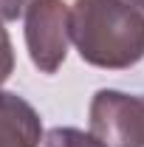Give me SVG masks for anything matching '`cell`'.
Listing matches in <instances>:
<instances>
[{
    "label": "cell",
    "instance_id": "1",
    "mask_svg": "<svg viewBox=\"0 0 144 147\" xmlns=\"http://www.w3.org/2000/svg\"><path fill=\"white\" fill-rule=\"evenodd\" d=\"M71 42L102 71H127L144 59V11L130 0H73Z\"/></svg>",
    "mask_w": 144,
    "mask_h": 147
},
{
    "label": "cell",
    "instance_id": "2",
    "mask_svg": "<svg viewBox=\"0 0 144 147\" xmlns=\"http://www.w3.org/2000/svg\"><path fill=\"white\" fill-rule=\"evenodd\" d=\"M26 17V48L40 74H57L71 45V6L65 0H31Z\"/></svg>",
    "mask_w": 144,
    "mask_h": 147
},
{
    "label": "cell",
    "instance_id": "3",
    "mask_svg": "<svg viewBox=\"0 0 144 147\" xmlns=\"http://www.w3.org/2000/svg\"><path fill=\"white\" fill-rule=\"evenodd\" d=\"M88 125L105 147H144V93L96 91L88 108Z\"/></svg>",
    "mask_w": 144,
    "mask_h": 147
},
{
    "label": "cell",
    "instance_id": "4",
    "mask_svg": "<svg viewBox=\"0 0 144 147\" xmlns=\"http://www.w3.org/2000/svg\"><path fill=\"white\" fill-rule=\"evenodd\" d=\"M42 119L20 93L0 91V147H40Z\"/></svg>",
    "mask_w": 144,
    "mask_h": 147
},
{
    "label": "cell",
    "instance_id": "5",
    "mask_svg": "<svg viewBox=\"0 0 144 147\" xmlns=\"http://www.w3.org/2000/svg\"><path fill=\"white\" fill-rule=\"evenodd\" d=\"M42 147H105L93 133L79 127H51L42 133Z\"/></svg>",
    "mask_w": 144,
    "mask_h": 147
},
{
    "label": "cell",
    "instance_id": "6",
    "mask_svg": "<svg viewBox=\"0 0 144 147\" xmlns=\"http://www.w3.org/2000/svg\"><path fill=\"white\" fill-rule=\"evenodd\" d=\"M14 74V45H11V37L3 28L0 23V88L9 82V76Z\"/></svg>",
    "mask_w": 144,
    "mask_h": 147
},
{
    "label": "cell",
    "instance_id": "7",
    "mask_svg": "<svg viewBox=\"0 0 144 147\" xmlns=\"http://www.w3.org/2000/svg\"><path fill=\"white\" fill-rule=\"evenodd\" d=\"M28 3L31 0H0V23H14L17 17H23Z\"/></svg>",
    "mask_w": 144,
    "mask_h": 147
},
{
    "label": "cell",
    "instance_id": "8",
    "mask_svg": "<svg viewBox=\"0 0 144 147\" xmlns=\"http://www.w3.org/2000/svg\"><path fill=\"white\" fill-rule=\"evenodd\" d=\"M130 3H133V6L139 9V11H144V0H130Z\"/></svg>",
    "mask_w": 144,
    "mask_h": 147
}]
</instances>
